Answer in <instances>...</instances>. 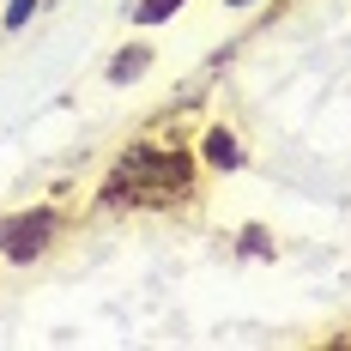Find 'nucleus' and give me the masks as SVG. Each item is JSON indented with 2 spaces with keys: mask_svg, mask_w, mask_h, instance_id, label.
<instances>
[{
  "mask_svg": "<svg viewBox=\"0 0 351 351\" xmlns=\"http://www.w3.org/2000/svg\"><path fill=\"white\" fill-rule=\"evenodd\" d=\"M200 194V158L194 145H164V140H134L115 152L97 206H121V212H164V206H188Z\"/></svg>",
  "mask_w": 351,
  "mask_h": 351,
  "instance_id": "obj_1",
  "label": "nucleus"
},
{
  "mask_svg": "<svg viewBox=\"0 0 351 351\" xmlns=\"http://www.w3.org/2000/svg\"><path fill=\"white\" fill-rule=\"evenodd\" d=\"M67 224H73V212L61 200H31V206L0 212V267L25 273L36 261H49L67 237Z\"/></svg>",
  "mask_w": 351,
  "mask_h": 351,
  "instance_id": "obj_2",
  "label": "nucleus"
},
{
  "mask_svg": "<svg viewBox=\"0 0 351 351\" xmlns=\"http://www.w3.org/2000/svg\"><path fill=\"white\" fill-rule=\"evenodd\" d=\"M194 158H200V170H206V176H230V170H243V164H248V145H243V134H237L230 121H206L200 140H194Z\"/></svg>",
  "mask_w": 351,
  "mask_h": 351,
  "instance_id": "obj_3",
  "label": "nucleus"
},
{
  "mask_svg": "<svg viewBox=\"0 0 351 351\" xmlns=\"http://www.w3.org/2000/svg\"><path fill=\"white\" fill-rule=\"evenodd\" d=\"M158 67V49H152V43H121V49H115V55H109V67H104V79L109 85H115V91H121V85H140L145 73Z\"/></svg>",
  "mask_w": 351,
  "mask_h": 351,
  "instance_id": "obj_4",
  "label": "nucleus"
},
{
  "mask_svg": "<svg viewBox=\"0 0 351 351\" xmlns=\"http://www.w3.org/2000/svg\"><path fill=\"white\" fill-rule=\"evenodd\" d=\"M182 6H188V0H134V6H128V19H134L140 31H158V25H170Z\"/></svg>",
  "mask_w": 351,
  "mask_h": 351,
  "instance_id": "obj_5",
  "label": "nucleus"
},
{
  "mask_svg": "<svg viewBox=\"0 0 351 351\" xmlns=\"http://www.w3.org/2000/svg\"><path fill=\"white\" fill-rule=\"evenodd\" d=\"M36 12H43V0H0V31L19 36V31L36 19Z\"/></svg>",
  "mask_w": 351,
  "mask_h": 351,
  "instance_id": "obj_6",
  "label": "nucleus"
},
{
  "mask_svg": "<svg viewBox=\"0 0 351 351\" xmlns=\"http://www.w3.org/2000/svg\"><path fill=\"white\" fill-rule=\"evenodd\" d=\"M230 12H248V6H267V0H224Z\"/></svg>",
  "mask_w": 351,
  "mask_h": 351,
  "instance_id": "obj_7",
  "label": "nucleus"
}]
</instances>
